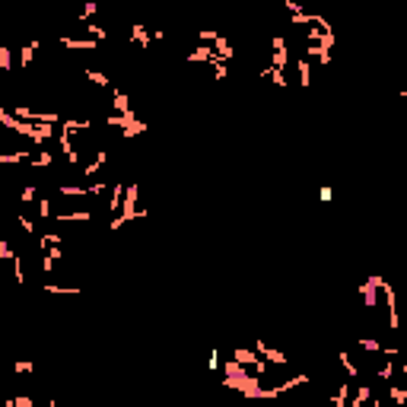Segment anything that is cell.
I'll return each instance as SVG.
<instances>
[{
    "label": "cell",
    "mask_w": 407,
    "mask_h": 407,
    "mask_svg": "<svg viewBox=\"0 0 407 407\" xmlns=\"http://www.w3.org/2000/svg\"><path fill=\"white\" fill-rule=\"evenodd\" d=\"M60 45L64 48H73V51H96V41L92 38H60Z\"/></svg>",
    "instance_id": "obj_1"
},
{
    "label": "cell",
    "mask_w": 407,
    "mask_h": 407,
    "mask_svg": "<svg viewBox=\"0 0 407 407\" xmlns=\"http://www.w3.org/2000/svg\"><path fill=\"white\" fill-rule=\"evenodd\" d=\"M299 83H302V86H309V83H312V64H309V57H306V54L299 57Z\"/></svg>",
    "instance_id": "obj_2"
},
{
    "label": "cell",
    "mask_w": 407,
    "mask_h": 407,
    "mask_svg": "<svg viewBox=\"0 0 407 407\" xmlns=\"http://www.w3.org/2000/svg\"><path fill=\"white\" fill-rule=\"evenodd\" d=\"M35 51H38V41H29V45H22V51H19V60H22V67H25V64H32Z\"/></svg>",
    "instance_id": "obj_3"
},
{
    "label": "cell",
    "mask_w": 407,
    "mask_h": 407,
    "mask_svg": "<svg viewBox=\"0 0 407 407\" xmlns=\"http://www.w3.org/2000/svg\"><path fill=\"white\" fill-rule=\"evenodd\" d=\"M86 80L96 83V86H105V89H111V80H108L105 73H99V70H86Z\"/></svg>",
    "instance_id": "obj_4"
},
{
    "label": "cell",
    "mask_w": 407,
    "mask_h": 407,
    "mask_svg": "<svg viewBox=\"0 0 407 407\" xmlns=\"http://www.w3.org/2000/svg\"><path fill=\"white\" fill-rule=\"evenodd\" d=\"M19 226H22V232H25V236H32V232H35V223H32L29 216H19Z\"/></svg>",
    "instance_id": "obj_5"
},
{
    "label": "cell",
    "mask_w": 407,
    "mask_h": 407,
    "mask_svg": "<svg viewBox=\"0 0 407 407\" xmlns=\"http://www.w3.org/2000/svg\"><path fill=\"white\" fill-rule=\"evenodd\" d=\"M19 197H22V204H32V201H35V188H32V185H25Z\"/></svg>",
    "instance_id": "obj_6"
},
{
    "label": "cell",
    "mask_w": 407,
    "mask_h": 407,
    "mask_svg": "<svg viewBox=\"0 0 407 407\" xmlns=\"http://www.w3.org/2000/svg\"><path fill=\"white\" fill-rule=\"evenodd\" d=\"M0 67L10 70V51H6V48H0Z\"/></svg>",
    "instance_id": "obj_7"
}]
</instances>
